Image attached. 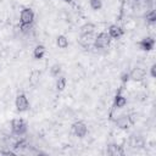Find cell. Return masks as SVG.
I'll return each mask as SVG.
<instances>
[{
	"label": "cell",
	"mask_w": 156,
	"mask_h": 156,
	"mask_svg": "<svg viewBox=\"0 0 156 156\" xmlns=\"http://www.w3.org/2000/svg\"><path fill=\"white\" fill-rule=\"evenodd\" d=\"M111 39H112V38L110 37L108 33H106V32H101V33H99V34L95 37L94 46H95L96 49H105V48H107V46L110 45Z\"/></svg>",
	"instance_id": "obj_1"
},
{
	"label": "cell",
	"mask_w": 156,
	"mask_h": 156,
	"mask_svg": "<svg viewBox=\"0 0 156 156\" xmlns=\"http://www.w3.org/2000/svg\"><path fill=\"white\" fill-rule=\"evenodd\" d=\"M11 129L16 135H23L27 132V123L22 118H13L11 122Z\"/></svg>",
	"instance_id": "obj_2"
},
{
	"label": "cell",
	"mask_w": 156,
	"mask_h": 156,
	"mask_svg": "<svg viewBox=\"0 0 156 156\" xmlns=\"http://www.w3.org/2000/svg\"><path fill=\"white\" fill-rule=\"evenodd\" d=\"M15 105H16V110L18 112H24L29 108V102H28V99L27 96L21 93L16 96V100H15Z\"/></svg>",
	"instance_id": "obj_3"
},
{
	"label": "cell",
	"mask_w": 156,
	"mask_h": 156,
	"mask_svg": "<svg viewBox=\"0 0 156 156\" xmlns=\"http://www.w3.org/2000/svg\"><path fill=\"white\" fill-rule=\"evenodd\" d=\"M34 21V12L32 9L26 7L20 13V22L21 24H32Z\"/></svg>",
	"instance_id": "obj_4"
},
{
	"label": "cell",
	"mask_w": 156,
	"mask_h": 156,
	"mask_svg": "<svg viewBox=\"0 0 156 156\" xmlns=\"http://www.w3.org/2000/svg\"><path fill=\"white\" fill-rule=\"evenodd\" d=\"M72 129H73V133H74L77 136H79V138L85 136V135H87V133H88V128H87L85 123H84V122H80V121H78V122L73 123Z\"/></svg>",
	"instance_id": "obj_5"
},
{
	"label": "cell",
	"mask_w": 156,
	"mask_h": 156,
	"mask_svg": "<svg viewBox=\"0 0 156 156\" xmlns=\"http://www.w3.org/2000/svg\"><path fill=\"white\" fill-rule=\"evenodd\" d=\"M146 76V71L144 68H140V67H136L134 68L130 73H129V78L134 82H141Z\"/></svg>",
	"instance_id": "obj_6"
},
{
	"label": "cell",
	"mask_w": 156,
	"mask_h": 156,
	"mask_svg": "<svg viewBox=\"0 0 156 156\" xmlns=\"http://www.w3.org/2000/svg\"><path fill=\"white\" fill-rule=\"evenodd\" d=\"M94 40H95L94 32L93 33H83V34H80L79 44L83 46H90L91 44H94Z\"/></svg>",
	"instance_id": "obj_7"
},
{
	"label": "cell",
	"mask_w": 156,
	"mask_h": 156,
	"mask_svg": "<svg viewBox=\"0 0 156 156\" xmlns=\"http://www.w3.org/2000/svg\"><path fill=\"white\" fill-rule=\"evenodd\" d=\"M154 45H155V40L152 38H145L143 40L139 41V46L141 50L144 51H150L154 49Z\"/></svg>",
	"instance_id": "obj_8"
},
{
	"label": "cell",
	"mask_w": 156,
	"mask_h": 156,
	"mask_svg": "<svg viewBox=\"0 0 156 156\" xmlns=\"http://www.w3.org/2000/svg\"><path fill=\"white\" fill-rule=\"evenodd\" d=\"M108 34H110L111 38L117 39V38L122 37V34H123V29H122L119 26H117V24H111V26L108 27Z\"/></svg>",
	"instance_id": "obj_9"
},
{
	"label": "cell",
	"mask_w": 156,
	"mask_h": 156,
	"mask_svg": "<svg viewBox=\"0 0 156 156\" xmlns=\"http://www.w3.org/2000/svg\"><path fill=\"white\" fill-rule=\"evenodd\" d=\"M115 122H116L117 127L121 128V129H127V128H129V126H130V122H129V119H128V116H124V115L117 117V118L115 119Z\"/></svg>",
	"instance_id": "obj_10"
},
{
	"label": "cell",
	"mask_w": 156,
	"mask_h": 156,
	"mask_svg": "<svg viewBox=\"0 0 156 156\" xmlns=\"http://www.w3.org/2000/svg\"><path fill=\"white\" fill-rule=\"evenodd\" d=\"M126 105H127V99L123 95H121L119 93H117V95L115 98V105H113V107L115 108H123Z\"/></svg>",
	"instance_id": "obj_11"
},
{
	"label": "cell",
	"mask_w": 156,
	"mask_h": 156,
	"mask_svg": "<svg viewBox=\"0 0 156 156\" xmlns=\"http://www.w3.org/2000/svg\"><path fill=\"white\" fill-rule=\"evenodd\" d=\"M45 51H46V49H45L44 45H37V46L34 48V51H33V56H34V58H37V60L43 58L44 55H45Z\"/></svg>",
	"instance_id": "obj_12"
},
{
	"label": "cell",
	"mask_w": 156,
	"mask_h": 156,
	"mask_svg": "<svg viewBox=\"0 0 156 156\" xmlns=\"http://www.w3.org/2000/svg\"><path fill=\"white\" fill-rule=\"evenodd\" d=\"M40 74H41V73H40L39 69H33L32 73H30V76H29V83L33 84V85H35V84L39 82Z\"/></svg>",
	"instance_id": "obj_13"
},
{
	"label": "cell",
	"mask_w": 156,
	"mask_h": 156,
	"mask_svg": "<svg viewBox=\"0 0 156 156\" xmlns=\"http://www.w3.org/2000/svg\"><path fill=\"white\" fill-rule=\"evenodd\" d=\"M56 44L60 49H66L68 46V39L65 35H58L56 38Z\"/></svg>",
	"instance_id": "obj_14"
},
{
	"label": "cell",
	"mask_w": 156,
	"mask_h": 156,
	"mask_svg": "<svg viewBox=\"0 0 156 156\" xmlns=\"http://www.w3.org/2000/svg\"><path fill=\"white\" fill-rule=\"evenodd\" d=\"M94 29H95V24H93V23H85V24H83L80 27V33L82 34L83 33H93Z\"/></svg>",
	"instance_id": "obj_15"
},
{
	"label": "cell",
	"mask_w": 156,
	"mask_h": 156,
	"mask_svg": "<svg viewBox=\"0 0 156 156\" xmlns=\"http://www.w3.org/2000/svg\"><path fill=\"white\" fill-rule=\"evenodd\" d=\"M66 83H67V80H66L65 77H58L57 80H56V89L58 91H62L66 88Z\"/></svg>",
	"instance_id": "obj_16"
},
{
	"label": "cell",
	"mask_w": 156,
	"mask_h": 156,
	"mask_svg": "<svg viewBox=\"0 0 156 156\" xmlns=\"http://www.w3.org/2000/svg\"><path fill=\"white\" fill-rule=\"evenodd\" d=\"M89 5H90V7H91L93 10H95V11H98V10H100V9L102 7L101 0H89Z\"/></svg>",
	"instance_id": "obj_17"
},
{
	"label": "cell",
	"mask_w": 156,
	"mask_h": 156,
	"mask_svg": "<svg viewBox=\"0 0 156 156\" xmlns=\"http://www.w3.org/2000/svg\"><path fill=\"white\" fill-rule=\"evenodd\" d=\"M60 72H61V66H60L58 63H55V65L51 66V68H50V73H51V76L57 77V76L60 74Z\"/></svg>",
	"instance_id": "obj_18"
},
{
	"label": "cell",
	"mask_w": 156,
	"mask_h": 156,
	"mask_svg": "<svg viewBox=\"0 0 156 156\" xmlns=\"http://www.w3.org/2000/svg\"><path fill=\"white\" fill-rule=\"evenodd\" d=\"M150 74H151L152 78L156 77V63H152L151 65V67H150Z\"/></svg>",
	"instance_id": "obj_19"
},
{
	"label": "cell",
	"mask_w": 156,
	"mask_h": 156,
	"mask_svg": "<svg viewBox=\"0 0 156 156\" xmlns=\"http://www.w3.org/2000/svg\"><path fill=\"white\" fill-rule=\"evenodd\" d=\"M129 79H130V78H129V73H122V74H121V80H122L123 83H127Z\"/></svg>",
	"instance_id": "obj_20"
},
{
	"label": "cell",
	"mask_w": 156,
	"mask_h": 156,
	"mask_svg": "<svg viewBox=\"0 0 156 156\" xmlns=\"http://www.w3.org/2000/svg\"><path fill=\"white\" fill-rule=\"evenodd\" d=\"M30 27H32V24H21V30L23 33H27L30 29Z\"/></svg>",
	"instance_id": "obj_21"
},
{
	"label": "cell",
	"mask_w": 156,
	"mask_h": 156,
	"mask_svg": "<svg viewBox=\"0 0 156 156\" xmlns=\"http://www.w3.org/2000/svg\"><path fill=\"white\" fill-rule=\"evenodd\" d=\"M155 15H156V13H155V11L152 10V11H151V12H150L149 15H146V18H147L149 21H151V22H154V21H155Z\"/></svg>",
	"instance_id": "obj_22"
},
{
	"label": "cell",
	"mask_w": 156,
	"mask_h": 156,
	"mask_svg": "<svg viewBox=\"0 0 156 156\" xmlns=\"http://www.w3.org/2000/svg\"><path fill=\"white\" fill-rule=\"evenodd\" d=\"M63 1H66V2H72L73 0H63Z\"/></svg>",
	"instance_id": "obj_23"
}]
</instances>
